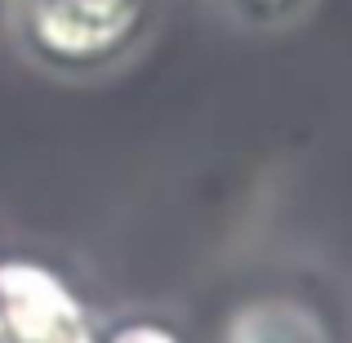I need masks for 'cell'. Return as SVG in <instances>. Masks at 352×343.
Listing matches in <instances>:
<instances>
[{"label":"cell","instance_id":"6da1fadb","mask_svg":"<svg viewBox=\"0 0 352 343\" xmlns=\"http://www.w3.org/2000/svg\"><path fill=\"white\" fill-rule=\"evenodd\" d=\"M152 0H18V41L27 58L58 76H94L134 54Z\"/></svg>","mask_w":352,"mask_h":343},{"label":"cell","instance_id":"7a4b0ae2","mask_svg":"<svg viewBox=\"0 0 352 343\" xmlns=\"http://www.w3.org/2000/svg\"><path fill=\"white\" fill-rule=\"evenodd\" d=\"M232 5V14L241 23H254V27H272V23H285V18H294L308 0H228Z\"/></svg>","mask_w":352,"mask_h":343},{"label":"cell","instance_id":"3957f363","mask_svg":"<svg viewBox=\"0 0 352 343\" xmlns=\"http://www.w3.org/2000/svg\"><path fill=\"white\" fill-rule=\"evenodd\" d=\"M116 343H174V339L152 326H125V330H116Z\"/></svg>","mask_w":352,"mask_h":343}]
</instances>
